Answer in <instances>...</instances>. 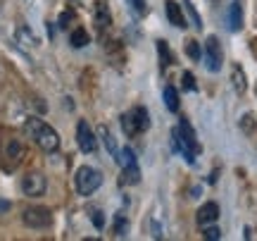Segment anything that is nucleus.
<instances>
[{
	"instance_id": "1",
	"label": "nucleus",
	"mask_w": 257,
	"mask_h": 241,
	"mask_svg": "<svg viewBox=\"0 0 257 241\" xmlns=\"http://www.w3.org/2000/svg\"><path fill=\"white\" fill-rule=\"evenodd\" d=\"M24 134L36 143L43 153H55L60 148V134H57L48 122L38 120V117H29L24 122Z\"/></svg>"
},
{
	"instance_id": "2",
	"label": "nucleus",
	"mask_w": 257,
	"mask_h": 241,
	"mask_svg": "<svg viewBox=\"0 0 257 241\" xmlns=\"http://www.w3.org/2000/svg\"><path fill=\"white\" fill-rule=\"evenodd\" d=\"M172 148L176 153H181L184 155L186 163H195V155L200 153V143H198V136H195V131H193L191 122L181 117L179 120V127L172 131Z\"/></svg>"
},
{
	"instance_id": "3",
	"label": "nucleus",
	"mask_w": 257,
	"mask_h": 241,
	"mask_svg": "<svg viewBox=\"0 0 257 241\" xmlns=\"http://www.w3.org/2000/svg\"><path fill=\"white\" fill-rule=\"evenodd\" d=\"M148 127H150V115H148V110L141 108V105H136V108H131L128 112L121 115V129H124V134H126L128 139L143 134Z\"/></svg>"
},
{
	"instance_id": "4",
	"label": "nucleus",
	"mask_w": 257,
	"mask_h": 241,
	"mask_svg": "<svg viewBox=\"0 0 257 241\" xmlns=\"http://www.w3.org/2000/svg\"><path fill=\"white\" fill-rule=\"evenodd\" d=\"M74 184H76V191L81 196L95 194L102 184L100 170H95V167H91V165H81L76 170V175H74Z\"/></svg>"
},
{
	"instance_id": "5",
	"label": "nucleus",
	"mask_w": 257,
	"mask_h": 241,
	"mask_svg": "<svg viewBox=\"0 0 257 241\" xmlns=\"http://www.w3.org/2000/svg\"><path fill=\"white\" fill-rule=\"evenodd\" d=\"M202 57H205V67L210 69V72H219L221 65H224V50H221V43L217 36H207V41H205V53H202Z\"/></svg>"
},
{
	"instance_id": "6",
	"label": "nucleus",
	"mask_w": 257,
	"mask_h": 241,
	"mask_svg": "<svg viewBox=\"0 0 257 241\" xmlns=\"http://www.w3.org/2000/svg\"><path fill=\"white\" fill-rule=\"evenodd\" d=\"M22 220L31 229H48L53 224V215H50L48 208H27L24 215H22Z\"/></svg>"
},
{
	"instance_id": "7",
	"label": "nucleus",
	"mask_w": 257,
	"mask_h": 241,
	"mask_svg": "<svg viewBox=\"0 0 257 241\" xmlns=\"http://www.w3.org/2000/svg\"><path fill=\"white\" fill-rule=\"evenodd\" d=\"M76 143H79V148L81 153L86 155H93L95 150H98V139H95V131L91 129V124L86 120L79 122V127H76Z\"/></svg>"
},
{
	"instance_id": "8",
	"label": "nucleus",
	"mask_w": 257,
	"mask_h": 241,
	"mask_svg": "<svg viewBox=\"0 0 257 241\" xmlns=\"http://www.w3.org/2000/svg\"><path fill=\"white\" fill-rule=\"evenodd\" d=\"M46 189H48V182L41 172H29V175L22 177V191H24V196L36 198V196L46 194Z\"/></svg>"
},
{
	"instance_id": "9",
	"label": "nucleus",
	"mask_w": 257,
	"mask_h": 241,
	"mask_svg": "<svg viewBox=\"0 0 257 241\" xmlns=\"http://www.w3.org/2000/svg\"><path fill=\"white\" fill-rule=\"evenodd\" d=\"M198 224L200 227H207V224H214L219 220V205L214 203V201H207V203L202 205L200 210H198Z\"/></svg>"
},
{
	"instance_id": "10",
	"label": "nucleus",
	"mask_w": 257,
	"mask_h": 241,
	"mask_svg": "<svg viewBox=\"0 0 257 241\" xmlns=\"http://www.w3.org/2000/svg\"><path fill=\"white\" fill-rule=\"evenodd\" d=\"M93 17H95V29L98 31H105V29L112 24V15H110V8H107V3H102V0H98L95 3V8H93Z\"/></svg>"
},
{
	"instance_id": "11",
	"label": "nucleus",
	"mask_w": 257,
	"mask_h": 241,
	"mask_svg": "<svg viewBox=\"0 0 257 241\" xmlns=\"http://www.w3.org/2000/svg\"><path fill=\"white\" fill-rule=\"evenodd\" d=\"M165 12H167V19L174 24L176 29H186V17L181 12V5L174 3V0H167L165 3Z\"/></svg>"
},
{
	"instance_id": "12",
	"label": "nucleus",
	"mask_w": 257,
	"mask_h": 241,
	"mask_svg": "<svg viewBox=\"0 0 257 241\" xmlns=\"http://www.w3.org/2000/svg\"><path fill=\"white\" fill-rule=\"evenodd\" d=\"M226 19H229L231 31H240V29H243V5H240V0H233V3L229 5Z\"/></svg>"
},
{
	"instance_id": "13",
	"label": "nucleus",
	"mask_w": 257,
	"mask_h": 241,
	"mask_svg": "<svg viewBox=\"0 0 257 241\" xmlns=\"http://www.w3.org/2000/svg\"><path fill=\"white\" fill-rule=\"evenodd\" d=\"M231 84H233L236 93H245V89H248V79H245V72L240 65L231 67Z\"/></svg>"
},
{
	"instance_id": "14",
	"label": "nucleus",
	"mask_w": 257,
	"mask_h": 241,
	"mask_svg": "<svg viewBox=\"0 0 257 241\" xmlns=\"http://www.w3.org/2000/svg\"><path fill=\"white\" fill-rule=\"evenodd\" d=\"M98 134H100L102 143H105V148L110 150V155L117 160V155H119V146H117V139L112 136V131L107 129V127H100V129H98Z\"/></svg>"
},
{
	"instance_id": "15",
	"label": "nucleus",
	"mask_w": 257,
	"mask_h": 241,
	"mask_svg": "<svg viewBox=\"0 0 257 241\" xmlns=\"http://www.w3.org/2000/svg\"><path fill=\"white\" fill-rule=\"evenodd\" d=\"M162 98H165L167 110H169V112H179V91H176L174 86H165Z\"/></svg>"
},
{
	"instance_id": "16",
	"label": "nucleus",
	"mask_w": 257,
	"mask_h": 241,
	"mask_svg": "<svg viewBox=\"0 0 257 241\" xmlns=\"http://www.w3.org/2000/svg\"><path fill=\"white\" fill-rule=\"evenodd\" d=\"M157 53H160V67L167 69V67L174 62V57L169 53V46H167V41H157Z\"/></svg>"
},
{
	"instance_id": "17",
	"label": "nucleus",
	"mask_w": 257,
	"mask_h": 241,
	"mask_svg": "<svg viewBox=\"0 0 257 241\" xmlns=\"http://www.w3.org/2000/svg\"><path fill=\"white\" fill-rule=\"evenodd\" d=\"M138 179H141V170L138 165H126L124 167V175H121V184H138Z\"/></svg>"
},
{
	"instance_id": "18",
	"label": "nucleus",
	"mask_w": 257,
	"mask_h": 241,
	"mask_svg": "<svg viewBox=\"0 0 257 241\" xmlns=\"http://www.w3.org/2000/svg\"><path fill=\"white\" fill-rule=\"evenodd\" d=\"M69 43H72L74 48H83L86 43H91V38L86 34V29H74L72 34H69Z\"/></svg>"
},
{
	"instance_id": "19",
	"label": "nucleus",
	"mask_w": 257,
	"mask_h": 241,
	"mask_svg": "<svg viewBox=\"0 0 257 241\" xmlns=\"http://www.w3.org/2000/svg\"><path fill=\"white\" fill-rule=\"evenodd\" d=\"M186 53H188V57H191L193 62H198V60H200L202 57V50H200V43H198V41H186Z\"/></svg>"
},
{
	"instance_id": "20",
	"label": "nucleus",
	"mask_w": 257,
	"mask_h": 241,
	"mask_svg": "<svg viewBox=\"0 0 257 241\" xmlns=\"http://www.w3.org/2000/svg\"><path fill=\"white\" fill-rule=\"evenodd\" d=\"M117 163H119L121 167L134 165V163H136V155H134V150H131V148H124V150H119V155H117Z\"/></svg>"
},
{
	"instance_id": "21",
	"label": "nucleus",
	"mask_w": 257,
	"mask_h": 241,
	"mask_svg": "<svg viewBox=\"0 0 257 241\" xmlns=\"http://www.w3.org/2000/svg\"><path fill=\"white\" fill-rule=\"evenodd\" d=\"M202 236H205L207 241H219L221 239V232H219V227L207 224V227H202Z\"/></svg>"
},
{
	"instance_id": "22",
	"label": "nucleus",
	"mask_w": 257,
	"mask_h": 241,
	"mask_svg": "<svg viewBox=\"0 0 257 241\" xmlns=\"http://www.w3.org/2000/svg\"><path fill=\"white\" fill-rule=\"evenodd\" d=\"M114 232H117V236H126L128 232V222H126V217L124 215H117V222H114Z\"/></svg>"
},
{
	"instance_id": "23",
	"label": "nucleus",
	"mask_w": 257,
	"mask_h": 241,
	"mask_svg": "<svg viewBox=\"0 0 257 241\" xmlns=\"http://www.w3.org/2000/svg\"><path fill=\"white\" fill-rule=\"evenodd\" d=\"M186 10H188V15H191V19H193V27L202 29V19H200V15H198V10L191 5V0H186Z\"/></svg>"
},
{
	"instance_id": "24",
	"label": "nucleus",
	"mask_w": 257,
	"mask_h": 241,
	"mask_svg": "<svg viewBox=\"0 0 257 241\" xmlns=\"http://www.w3.org/2000/svg\"><path fill=\"white\" fill-rule=\"evenodd\" d=\"M17 38H19V41H24L22 46H36V38L31 36V34H29V31H27L24 27H22V29L17 31Z\"/></svg>"
},
{
	"instance_id": "25",
	"label": "nucleus",
	"mask_w": 257,
	"mask_h": 241,
	"mask_svg": "<svg viewBox=\"0 0 257 241\" xmlns=\"http://www.w3.org/2000/svg\"><path fill=\"white\" fill-rule=\"evenodd\" d=\"M181 84H184L186 91H195L198 86H195V76L191 74V72H184V76H181Z\"/></svg>"
},
{
	"instance_id": "26",
	"label": "nucleus",
	"mask_w": 257,
	"mask_h": 241,
	"mask_svg": "<svg viewBox=\"0 0 257 241\" xmlns=\"http://www.w3.org/2000/svg\"><path fill=\"white\" fill-rule=\"evenodd\" d=\"M128 5H131V8H134V12H136V15H141V17L148 12L146 0H128Z\"/></svg>"
},
{
	"instance_id": "27",
	"label": "nucleus",
	"mask_w": 257,
	"mask_h": 241,
	"mask_svg": "<svg viewBox=\"0 0 257 241\" xmlns=\"http://www.w3.org/2000/svg\"><path fill=\"white\" fill-rule=\"evenodd\" d=\"M72 19H74V12H72V10H67V12H62V15H60L57 24H60L62 29H69V22H72Z\"/></svg>"
},
{
	"instance_id": "28",
	"label": "nucleus",
	"mask_w": 257,
	"mask_h": 241,
	"mask_svg": "<svg viewBox=\"0 0 257 241\" xmlns=\"http://www.w3.org/2000/svg\"><path fill=\"white\" fill-rule=\"evenodd\" d=\"M91 217H93V224H95V229H102V227H105V217H102V210H93Z\"/></svg>"
}]
</instances>
